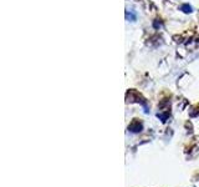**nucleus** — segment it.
<instances>
[{"label":"nucleus","instance_id":"2","mask_svg":"<svg viewBox=\"0 0 199 187\" xmlns=\"http://www.w3.org/2000/svg\"><path fill=\"white\" fill-rule=\"evenodd\" d=\"M182 10H183L184 13H191V11H192V6H191V5H187V4H186V5L182 6Z\"/></svg>","mask_w":199,"mask_h":187},{"label":"nucleus","instance_id":"1","mask_svg":"<svg viewBox=\"0 0 199 187\" xmlns=\"http://www.w3.org/2000/svg\"><path fill=\"white\" fill-rule=\"evenodd\" d=\"M128 130H129V131H132V132H140V131L142 130V124L140 122V121L135 120L131 125L128 126Z\"/></svg>","mask_w":199,"mask_h":187}]
</instances>
